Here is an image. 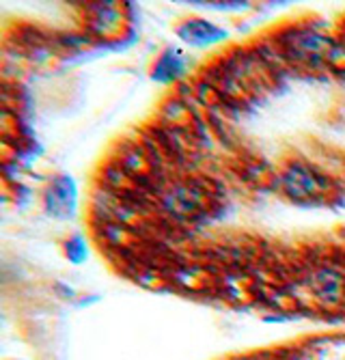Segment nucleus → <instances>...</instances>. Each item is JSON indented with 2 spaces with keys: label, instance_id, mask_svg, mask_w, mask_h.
Returning <instances> with one entry per match:
<instances>
[{
  "label": "nucleus",
  "instance_id": "f257e3e1",
  "mask_svg": "<svg viewBox=\"0 0 345 360\" xmlns=\"http://www.w3.org/2000/svg\"><path fill=\"white\" fill-rule=\"evenodd\" d=\"M283 50L289 68L298 72H328L330 56L339 44L315 24H289L272 35Z\"/></svg>",
  "mask_w": 345,
  "mask_h": 360
},
{
  "label": "nucleus",
  "instance_id": "f03ea898",
  "mask_svg": "<svg viewBox=\"0 0 345 360\" xmlns=\"http://www.w3.org/2000/svg\"><path fill=\"white\" fill-rule=\"evenodd\" d=\"M272 188L296 205H324L337 196V181L318 165L308 160H287L276 169Z\"/></svg>",
  "mask_w": 345,
  "mask_h": 360
},
{
  "label": "nucleus",
  "instance_id": "7ed1b4c3",
  "mask_svg": "<svg viewBox=\"0 0 345 360\" xmlns=\"http://www.w3.org/2000/svg\"><path fill=\"white\" fill-rule=\"evenodd\" d=\"M216 203V192L205 177L173 175L155 194V207L173 222H190L207 216Z\"/></svg>",
  "mask_w": 345,
  "mask_h": 360
},
{
  "label": "nucleus",
  "instance_id": "20e7f679",
  "mask_svg": "<svg viewBox=\"0 0 345 360\" xmlns=\"http://www.w3.org/2000/svg\"><path fill=\"white\" fill-rule=\"evenodd\" d=\"M302 285L313 302L324 309H339L345 304V268L330 261L308 264L302 274Z\"/></svg>",
  "mask_w": 345,
  "mask_h": 360
},
{
  "label": "nucleus",
  "instance_id": "39448f33",
  "mask_svg": "<svg viewBox=\"0 0 345 360\" xmlns=\"http://www.w3.org/2000/svg\"><path fill=\"white\" fill-rule=\"evenodd\" d=\"M82 30L93 41H117L128 26V5L115 0L82 5Z\"/></svg>",
  "mask_w": 345,
  "mask_h": 360
},
{
  "label": "nucleus",
  "instance_id": "423d86ee",
  "mask_svg": "<svg viewBox=\"0 0 345 360\" xmlns=\"http://www.w3.org/2000/svg\"><path fill=\"white\" fill-rule=\"evenodd\" d=\"M80 190L70 173H56L46 181L41 192V207L54 220H72L78 214Z\"/></svg>",
  "mask_w": 345,
  "mask_h": 360
},
{
  "label": "nucleus",
  "instance_id": "0eeeda50",
  "mask_svg": "<svg viewBox=\"0 0 345 360\" xmlns=\"http://www.w3.org/2000/svg\"><path fill=\"white\" fill-rule=\"evenodd\" d=\"M175 35L190 48H211L229 39V30L207 18H188L177 24Z\"/></svg>",
  "mask_w": 345,
  "mask_h": 360
},
{
  "label": "nucleus",
  "instance_id": "6e6552de",
  "mask_svg": "<svg viewBox=\"0 0 345 360\" xmlns=\"http://www.w3.org/2000/svg\"><path fill=\"white\" fill-rule=\"evenodd\" d=\"M190 65L193 60L188 58L183 50H179L177 46H167L151 65V80L158 84L179 86L190 76Z\"/></svg>",
  "mask_w": 345,
  "mask_h": 360
},
{
  "label": "nucleus",
  "instance_id": "1a4fd4ad",
  "mask_svg": "<svg viewBox=\"0 0 345 360\" xmlns=\"http://www.w3.org/2000/svg\"><path fill=\"white\" fill-rule=\"evenodd\" d=\"M167 278L171 285L181 287V289H203L207 285V266L203 268V264H193V261H183V264H173V268L167 272Z\"/></svg>",
  "mask_w": 345,
  "mask_h": 360
},
{
  "label": "nucleus",
  "instance_id": "9d476101",
  "mask_svg": "<svg viewBox=\"0 0 345 360\" xmlns=\"http://www.w3.org/2000/svg\"><path fill=\"white\" fill-rule=\"evenodd\" d=\"M63 255L70 261L72 266H82L89 259V242L82 233H72L65 242H63Z\"/></svg>",
  "mask_w": 345,
  "mask_h": 360
},
{
  "label": "nucleus",
  "instance_id": "9b49d317",
  "mask_svg": "<svg viewBox=\"0 0 345 360\" xmlns=\"http://www.w3.org/2000/svg\"><path fill=\"white\" fill-rule=\"evenodd\" d=\"M197 7H205V9H211V11H248L250 9V3H240V0H218V3H214V0H209V3H193Z\"/></svg>",
  "mask_w": 345,
  "mask_h": 360
},
{
  "label": "nucleus",
  "instance_id": "f8f14e48",
  "mask_svg": "<svg viewBox=\"0 0 345 360\" xmlns=\"http://www.w3.org/2000/svg\"><path fill=\"white\" fill-rule=\"evenodd\" d=\"M54 293H56L60 300H76L78 298V291L72 285L63 283V281H56L54 283Z\"/></svg>",
  "mask_w": 345,
  "mask_h": 360
},
{
  "label": "nucleus",
  "instance_id": "ddd939ff",
  "mask_svg": "<svg viewBox=\"0 0 345 360\" xmlns=\"http://www.w3.org/2000/svg\"><path fill=\"white\" fill-rule=\"evenodd\" d=\"M227 360H261L259 356H233V358H227Z\"/></svg>",
  "mask_w": 345,
  "mask_h": 360
}]
</instances>
